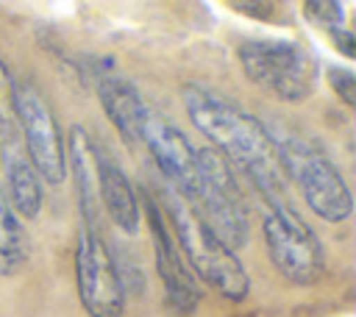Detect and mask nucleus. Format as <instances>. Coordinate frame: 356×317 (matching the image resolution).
I'll use <instances>...</instances> for the list:
<instances>
[{
  "instance_id": "obj_18",
  "label": "nucleus",
  "mask_w": 356,
  "mask_h": 317,
  "mask_svg": "<svg viewBox=\"0 0 356 317\" xmlns=\"http://www.w3.org/2000/svg\"><path fill=\"white\" fill-rule=\"evenodd\" d=\"M328 33H331V39L337 42V47L342 50V56L350 58V56H353V36H350L348 31H342V28H331Z\"/></svg>"
},
{
  "instance_id": "obj_15",
  "label": "nucleus",
  "mask_w": 356,
  "mask_h": 317,
  "mask_svg": "<svg viewBox=\"0 0 356 317\" xmlns=\"http://www.w3.org/2000/svg\"><path fill=\"white\" fill-rule=\"evenodd\" d=\"M28 261V234L0 189V275H14Z\"/></svg>"
},
{
  "instance_id": "obj_5",
  "label": "nucleus",
  "mask_w": 356,
  "mask_h": 317,
  "mask_svg": "<svg viewBox=\"0 0 356 317\" xmlns=\"http://www.w3.org/2000/svg\"><path fill=\"white\" fill-rule=\"evenodd\" d=\"M197 211L203 209V220L209 228L234 250L248 242V211L234 181V172L222 161L214 147L195 150V186L184 195Z\"/></svg>"
},
{
  "instance_id": "obj_6",
  "label": "nucleus",
  "mask_w": 356,
  "mask_h": 317,
  "mask_svg": "<svg viewBox=\"0 0 356 317\" xmlns=\"http://www.w3.org/2000/svg\"><path fill=\"white\" fill-rule=\"evenodd\" d=\"M264 245L286 281L300 286L320 281L325 267L320 239L284 197L270 200V214H264Z\"/></svg>"
},
{
  "instance_id": "obj_14",
  "label": "nucleus",
  "mask_w": 356,
  "mask_h": 317,
  "mask_svg": "<svg viewBox=\"0 0 356 317\" xmlns=\"http://www.w3.org/2000/svg\"><path fill=\"white\" fill-rule=\"evenodd\" d=\"M97 195L106 203L108 217L122 228L125 234H136L139 228V203L134 195V186L122 175V170L97 153Z\"/></svg>"
},
{
  "instance_id": "obj_2",
  "label": "nucleus",
  "mask_w": 356,
  "mask_h": 317,
  "mask_svg": "<svg viewBox=\"0 0 356 317\" xmlns=\"http://www.w3.org/2000/svg\"><path fill=\"white\" fill-rule=\"evenodd\" d=\"M167 206L172 214L178 245L189 264L197 270V275L228 300H245L250 292V278L234 250L209 228L200 211L175 186H167Z\"/></svg>"
},
{
  "instance_id": "obj_3",
  "label": "nucleus",
  "mask_w": 356,
  "mask_h": 317,
  "mask_svg": "<svg viewBox=\"0 0 356 317\" xmlns=\"http://www.w3.org/2000/svg\"><path fill=\"white\" fill-rule=\"evenodd\" d=\"M275 156L281 170L295 181L303 200L317 217L328 222H342L350 217L353 200L348 184L337 170V164L320 147L298 136H284L275 142Z\"/></svg>"
},
{
  "instance_id": "obj_17",
  "label": "nucleus",
  "mask_w": 356,
  "mask_h": 317,
  "mask_svg": "<svg viewBox=\"0 0 356 317\" xmlns=\"http://www.w3.org/2000/svg\"><path fill=\"white\" fill-rule=\"evenodd\" d=\"M303 11H306L309 19L323 22L328 31L342 25V6L339 3H306Z\"/></svg>"
},
{
  "instance_id": "obj_9",
  "label": "nucleus",
  "mask_w": 356,
  "mask_h": 317,
  "mask_svg": "<svg viewBox=\"0 0 356 317\" xmlns=\"http://www.w3.org/2000/svg\"><path fill=\"white\" fill-rule=\"evenodd\" d=\"M142 142L147 145L161 172L170 178V186H175L181 195H189L195 186V147L189 139L164 117L150 111L142 128Z\"/></svg>"
},
{
  "instance_id": "obj_7",
  "label": "nucleus",
  "mask_w": 356,
  "mask_h": 317,
  "mask_svg": "<svg viewBox=\"0 0 356 317\" xmlns=\"http://www.w3.org/2000/svg\"><path fill=\"white\" fill-rule=\"evenodd\" d=\"M11 106L17 111V120L25 136V153L33 170L42 172L47 184H61L67 175V156H64L61 131L56 125V117L47 100L31 81H14Z\"/></svg>"
},
{
  "instance_id": "obj_12",
  "label": "nucleus",
  "mask_w": 356,
  "mask_h": 317,
  "mask_svg": "<svg viewBox=\"0 0 356 317\" xmlns=\"http://www.w3.org/2000/svg\"><path fill=\"white\" fill-rule=\"evenodd\" d=\"M97 95H100L103 111L108 114V120L114 122L120 136L131 145L142 142V128H145L150 108L145 106L136 86L120 75H103L97 83Z\"/></svg>"
},
{
  "instance_id": "obj_16",
  "label": "nucleus",
  "mask_w": 356,
  "mask_h": 317,
  "mask_svg": "<svg viewBox=\"0 0 356 317\" xmlns=\"http://www.w3.org/2000/svg\"><path fill=\"white\" fill-rule=\"evenodd\" d=\"M328 81H331V89H337V95L342 97L345 106H356V78H353L350 70L331 67L328 70Z\"/></svg>"
},
{
  "instance_id": "obj_1",
  "label": "nucleus",
  "mask_w": 356,
  "mask_h": 317,
  "mask_svg": "<svg viewBox=\"0 0 356 317\" xmlns=\"http://www.w3.org/2000/svg\"><path fill=\"white\" fill-rule=\"evenodd\" d=\"M184 103L195 128L214 145L220 156H228L236 167H242L270 200L284 197L275 139L267 133L261 120L200 83L184 86Z\"/></svg>"
},
{
  "instance_id": "obj_8",
  "label": "nucleus",
  "mask_w": 356,
  "mask_h": 317,
  "mask_svg": "<svg viewBox=\"0 0 356 317\" xmlns=\"http://www.w3.org/2000/svg\"><path fill=\"white\" fill-rule=\"evenodd\" d=\"M78 295L89 317H122L125 295L122 281L114 267L108 247L100 239V231L81 225L78 253H75Z\"/></svg>"
},
{
  "instance_id": "obj_11",
  "label": "nucleus",
  "mask_w": 356,
  "mask_h": 317,
  "mask_svg": "<svg viewBox=\"0 0 356 317\" xmlns=\"http://www.w3.org/2000/svg\"><path fill=\"white\" fill-rule=\"evenodd\" d=\"M8 122H3V145H0V156H3V170H6V184H8V197H11V209L14 214H22L28 220H33L42 211V184L39 175L28 158V153L22 150V145L8 133Z\"/></svg>"
},
{
  "instance_id": "obj_4",
  "label": "nucleus",
  "mask_w": 356,
  "mask_h": 317,
  "mask_svg": "<svg viewBox=\"0 0 356 317\" xmlns=\"http://www.w3.org/2000/svg\"><path fill=\"white\" fill-rule=\"evenodd\" d=\"M239 64L245 75L264 92L300 103L314 92L317 83V58L284 39H248L239 44Z\"/></svg>"
},
{
  "instance_id": "obj_13",
  "label": "nucleus",
  "mask_w": 356,
  "mask_h": 317,
  "mask_svg": "<svg viewBox=\"0 0 356 317\" xmlns=\"http://www.w3.org/2000/svg\"><path fill=\"white\" fill-rule=\"evenodd\" d=\"M70 167H72V178H75V192H78V203H81V217L86 228L100 231L97 225V153L92 147L89 133L81 125L70 128Z\"/></svg>"
},
{
  "instance_id": "obj_10",
  "label": "nucleus",
  "mask_w": 356,
  "mask_h": 317,
  "mask_svg": "<svg viewBox=\"0 0 356 317\" xmlns=\"http://www.w3.org/2000/svg\"><path fill=\"white\" fill-rule=\"evenodd\" d=\"M147 220H150V231H153V250H156V264H159V273H161V281H164L167 300L178 311H192L200 300V289L192 281V275L186 273V267L178 256L175 239L170 236V231H167L161 214L156 211L153 200H147Z\"/></svg>"
}]
</instances>
